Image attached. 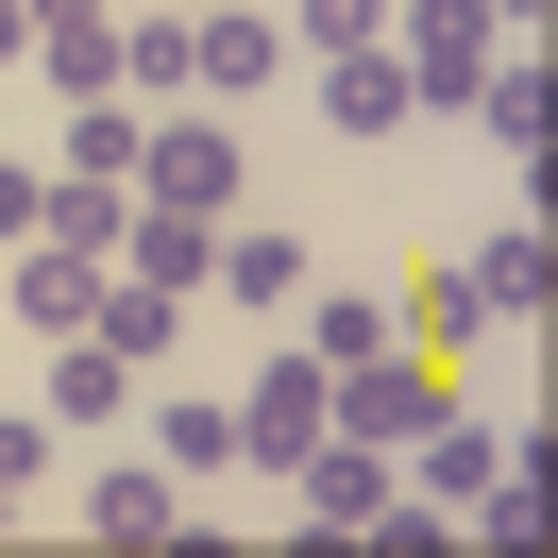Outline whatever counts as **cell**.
I'll return each instance as SVG.
<instances>
[{
    "label": "cell",
    "mask_w": 558,
    "mask_h": 558,
    "mask_svg": "<svg viewBox=\"0 0 558 558\" xmlns=\"http://www.w3.org/2000/svg\"><path fill=\"white\" fill-rule=\"evenodd\" d=\"M136 186H153V204H186V220H238V204H254V119L153 102V119H136Z\"/></svg>",
    "instance_id": "6da1fadb"
},
{
    "label": "cell",
    "mask_w": 558,
    "mask_h": 558,
    "mask_svg": "<svg viewBox=\"0 0 558 558\" xmlns=\"http://www.w3.org/2000/svg\"><path fill=\"white\" fill-rule=\"evenodd\" d=\"M186 85H204L220 119H254L288 85V17H271V0H186Z\"/></svg>",
    "instance_id": "7a4b0ae2"
},
{
    "label": "cell",
    "mask_w": 558,
    "mask_h": 558,
    "mask_svg": "<svg viewBox=\"0 0 558 558\" xmlns=\"http://www.w3.org/2000/svg\"><path fill=\"white\" fill-rule=\"evenodd\" d=\"M322 389H339V373H322L305 339H271V355H254V389H238V457H254V490H288V457L322 440Z\"/></svg>",
    "instance_id": "3957f363"
},
{
    "label": "cell",
    "mask_w": 558,
    "mask_h": 558,
    "mask_svg": "<svg viewBox=\"0 0 558 558\" xmlns=\"http://www.w3.org/2000/svg\"><path fill=\"white\" fill-rule=\"evenodd\" d=\"M440 407H457V373H440V355H407V339H389V355H355V373L322 389V423H339V440H423Z\"/></svg>",
    "instance_id": "277c9868"
},
{
    "label": "cell",
    "mask_w": 558,
    "mask_h": 558,
    "mask_svg": "<svg viewBox=\"0 0 558 558\" xmlns=\"http://www.w3.org/2000/svg\"><path fill=\"white\" fill-rule=\"evenodd\" d=\"M389 17H407V51H389V69H407V102H440V119L474 102V85H490V51H508L474 0H389Z\"/></svg>",
    "instance_id": "5b68a950"
},
{
    "label": "cell",
    "mask_w": 558,
    "mask_h": 558,
    "mask_svg": "<svg viewBox=\"0 0 558 558\" xmlns=\"http://www.w3.org/2000/svg\"><path fill=\"white\" fill-rule=\"evenodd\" d=\"M305 288H322V254L288 238V220H254V204L220 220V271H204V305H238V322H288Z\"/></svg>",
    "instance_id": "8992f818"
},
{
    "label": "cell",
    "mask_w": 558,
    "mask_h": 558,
    "mask_svg": "<svg viewBox=\"0 0 558 558\" xmlns=\"http://www.w3.org/2000/svg\"><path fill=\"white\" fill-rule=\"evenodd\" d=\"M288 508H305V542H355V524L389 508V440H339V423H322V440L288 457Z\"/></svg>",
    "instance_id": "52a82bcc"
},
{
    "label": "cell",
    "mask_w": 558,
    "mask_h": 558,
    "mask_svg": "<svg viewBox=\"0 0 558 558\" xmlns=\"http://www.w3.org/2000/svg\"><path fill=\"white\" fill-rule=\"evenodd\" d=\"M85 305H102V254H69V238L0 254V322H17V339H85Z\"/></svg>",
    "instance_id": "ba28073f"
},
{
    "label": "cell",
    "mask_w": 558,
    "mask_h": 558,
    "mask_svg": "<svg viewBox=\"0 0 558 558\" xmlns=\"http://www.w3.org/2000/svg\"><path fill=\"white\" fill-rule=\"evenodd\" d=\"M85 542H186V474L102 440V474H85Z\"/></svg>",
    "instance_id": "9c48e42d"
},
{
    "label": "cell",
    "mask_w": 558,
    "mask_h": 558,
    "mask_svg": "<svg viewBox=\"0 0 558 558\" xmlns=\"http://www.w3.org/2000/svg\"><path fill=\"white\" fill-rule=\"evenodd\" d=\"M102 271L186 288V305H204V271H220V220H186V204H153V186H136V204H119V254H102Z\"/></svg>",
    "instance_id": "30bf717a"
},
{
    "label": "cell",
    "mask_w": 558,
    "mask_h": 558,
    "mask_svg": "<svg viewBox=\"0 0 558 558\" xmlns=\"http://www.w3.org/2000/svg\"><path fill=\"white\" fill-rule=\"evenodd\" d=\"M407 457H423V508H440V524H457V508H474V490H490V474H508V457H542V423H524V440H490V423H457V407H440V423H423V440H407Z\"/></svg>",
    "instance_id": "8fae6325"
},
{
    "label": "cell",
    "mask_w": 558,
    "mask_h": 558,
    "mask_svg": "<svg viewBox=\"0 0 558 558\" xmlns=\"http://www.w3.org/2000/svg\"><path fill=\"white\" fill-rule=\"evenodd\" d=\"M119 102H204V85H186V0H119Z\"/></svg>",
    "instance_id": "7c38bea8"
},
{
    "label": "cell",
    "mask_w": 558,
    "mask_h": 558,
    "mask_svg": "<svg viewBox=\"0 0 558 558\" xmlns=\"http://www.w3.org/2000/svg\"><path fill=\"white\" fill-rule=\"evenodd\" d=\"M457 271H474V305H490V322H542V305H558V238H542V204H524L490 254H457Z\"/></svg>",
    "instance_id": "4fadbf2b"
},
{
    "label": "cell",
    "mask_w": 558,
    "mask_h": 558,
    "mask_svg": "<svg viewBox=\"0 0 558 558\" xmlns=\"http://www.w3.org/2000/svg\"><path fill=\"white\" fill-rule=\"evenodd\" d=\"M457 119H474L490 153H524V170H542V119H558V85H542V51H490V85H474V102H457Z\"/></svg>",
    "instance_id": "5bb4252c"
},
{
    "label": "cell",
    "mask_w": 558,
    "mask_h": 558,
    "mask_svg": "<svg viewBox=\"0 0 558 558\" xmlns=\"http://www.w3.org/2000/svg\"><path fill=\"white\" fill-rule=\"evenodd\" d=\"M136 407H153V457H170L186 490H220V474H238V407H204V389H136Z\"/></svg>",
    "instance_id": "9a60e30c"
},
{
    "label": "cell",
    "mask_w": 558,
    "mask_h": 558,
    "mask_svg": "<svg viewBox=\"0 0 558 558\" xmlns=\"http://www.w3.org/2000/svg\"><path fill=\"white\" fill-rule=\"evenodd\" d=\"M136 355H102V339H51V423H85V440H119V407H136Z\"/></svg>",
    "instance_id": "2e32d148"
},
{
    "label": "cell",
    "mask_w": 558,
    "mask_h": 558,
    "mask_svg": "<svg viewBox=\"0 0 558 558\" xmlns=\"http://www.w3.org/2000/svg\"><path fill=\"white\" fill-rule=\"evenodd\" d=\"M85 339H102V355H136V373H170V339H186V288H136V271H102Z\"/></svg>",
    "instance_id": "e0dca14e"
},
{
    "label": "cell",
    "mask_w": 558,
    "mask_h": 558,
    "mask_svg": "<svg viewBox=\"0 0 558 558\" xmlns=\"http://www.w3.org/2000/svg\"><path fill=\"white\" fill-rule=\"evenodd\" d=\"M322 119H339V136H407V69H389V51H322Z\"/></svg>",
    "instance_id": "ac0fdd59"
},
{
    "label": "cell",
    "mask_w": 558,
    "mask_h": 558,
    "mask_svg": "<svg viewBox=\"0 0 558 558\" xmlns=\"http://www.w3.org/2000/svg\"><path fill=\"white\" fill-rule=\"evenodd\" d=\"M51 170H69V186H136V102H69V119H51Z\"/></svg>",
    "instance_id": "d6986e66"
},
{
    "label": "cell",
    "mask_w": 558,
    "mask_h": 558,
    "mask_svg": "<svg viewBox=\"0 0 558 558\" xmlns=\"http://www.w3.org/2000/svg\"><path fill=\"white\" fill-rule=\"evenodd\" d=\"M288 322H305V355H322V373H355V355H389V288H305Z\"/></svg>",
    "instance_id": "ffe728a7"
},
{
    "label": "cell",
    "mask_w": 558,
    "mask_h": 558,
    "mask_svg": "<svg viewBox=\"0 0 558 558\" xmlns=\"http://www.w3.org/2000/svg\"><path fill=\"white\" fill-rule=\"evenodd\" d=\"M457 339H490L474 271H423V288H407V355H457Z\"/></svg>",
    "instance_id": "44dd1931"
},
{
    "label": "cell",
    "mask_w": 558,
    "mask_h": 558,
    "mask_svg": "<svg viewBox=\"0 0 558 558\" xmlns=\"http://www.w3.org/2000/svg\"><path fill=\"white\" fill-rule=\"evenodd\" d=\"M288 51H389V0H288Z\"/></svg>",
    "instance_id": "7402d4cb"
},
{
    "label": "cell",
    "mask_w": 558,
    "mask_h": 558,
    "mask_svg": "<svg viewBox=\"0 0 558 558\" xmlns=\"http://www.w3.org/2000/svg\"><path fill=\"white\" fill-rule=\"evenodd\" d=\"M17 238H51V153H35V136L0 153V254H17Z\"/></svg>",
    "instance_id": "603a6c76"
},
{
    "label": "cell",
    "mask_w": 558,
    "mask_h": 558,
    "mask_svg": "<svg viewBox=\"0 0 558 558\" xmlns=\"http://www.w3.org/2000/svg\"><path fill=\"white\" fill-rule=\"evenodd\" d=\"M119 204H136V186H69V170H51V238H69V254H119Z\"/></svg>",
    "instance_id": "cb8c5ba5"
},
{
    "label": "cell",
    "mask_w": 558,
    "mask_h": 558,
    "mask_svg": "<svg viewBox=\"0 0 558 558\" xmlns=\"http://www.w3.org/2000/svg\"><path fill=\"white\" fill-rule=\"evenodd\" d=\"M51 474V407H0V490H35Z\"/></svg>",
    "instance_id": "d4e9b609"
},
{
    "label": "cell",
    "mask_w": 558,
    "mask_h": 558,
    "mask_svg": "<svg viewBox=\"0 0 558 558\" xmlns=\"http://www.w3.org/2000/svg\"><path fill=\"white\" fill-rule=\"evenodd\" d=\"M0 69H35V0H0Z\"/></svg>",
    "instance_id": "484cf974"
},
{
    "label": "cell",
    "mask_w": 558,
    "mask_h": 558,
    "mask_svg": "<svg viewBox=\"0 0 558 558\" xmlns=\"http://www.w3.org/2000/svg\"><path fill=\"white\" fill-rule=\"evenodd\" d=\"M474 17H490V35H524V51H542V0H474Z\"/></svg>",
    "instance_id": "4316f807"
},
{
    "label": "cell",
    "mask_w": 558,
    "mask_h": 558,
    "mask_svg": "<svg viewBox=\"0 0 558 558\" xmlns=\"http://www.w3.org/2000/svg\"><path fill=\"white\" fill-rule=\"evenodd\" d=\"M0 153H17V136H0Z\"/></svg>",
    "instance_id": "83f0119b"
}]
</instances>
